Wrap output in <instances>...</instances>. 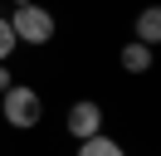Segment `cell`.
Segmentation results:
<instances>
[{"label": "cell", "mask_w": 161, "mask_h": 156, "mask_svg": "<svg viewBox=\"0 0 161 156\" xmlns=\"http://www.w3.org/2000/svg\"><path fill=\"white\" fill-rule=\"evenodd\" d=\"M0 117L10 122L15 132H34V127H39V117H44V98L34 93V88L15 83L10 93H0Z\"/></svg>", "instance_id": "obj_1"}, {"label": "cell", "mask_w": 161, "mask_h": 156, "mask_svg": "<svg viewBox=\"0 0 161 156\" xmlns=\"http://www.w3.org/2000/svg\"><path fill=\"white\" fill-rule=\"evenodd\" d=\"M10 29H15V44H34L39 49V44L54 39V15L44 5H20L10 15Z\"/></svg>", "instance_id": "obj_2"}, {"label": "cell", "mask_w": 161, "mask_h": 156, "mask_svg": "<svg viewBox=\"0 0 161 156\" xmlns=\"http://www.w3.org/2000/svg\"><path fill=\"white\" fill-rule=\"evenodd\" d=\"M64 127H69V136H73V142H88V136H98V132H103V103H93V98L69 103Z\"/></svg>", "instance_id": "obj_3"}, {"label": "cell", "mask_w": 161, "mask_h": 156, "mask_svg": "<svg viewBox=\"0 0 161 156\" xmlns=\"http://www.w3.org/2000/svg\"><path fill=\"white\" fill-rule=\"evenodd\" d=\"M117 64H122V73H147V68H151V49L137 44V39H127L122 54H117Z\"/></svg>", "instance_id": "obj_4"}, {"label": "cell", "mask_w": 161, "mask_h": 156, "mask_svg": "<svg viewBox=\"0 0 161 156\" xmlns=\"http://www.w3.org/2000/svg\"><path fill=\"white\" fill-rule=\"evenodd\" d=\"M156 39H161V10H156V5H147V10L137 15V44L156 49Z\"/></svg>", "instance_id": "obj_5"}, {"label": "cell", "mask_w": 161, "mask_h": 156, "mask_svg": "<svg viewBox=\"0 0 161 156\" xmlns=\"http://www.w3.org/2000/svg\"><path fill=\"white\" fill-rule=\"evenodd\" d=\"M78 156H127V146L112 142L108 132H98V136H88V142H78Z\"/></svg>", "instance_id": "obj_6"}, {"label": "cell", "mask_w": 161, "mask_h": 156, "mask_svg": "<svg viewBox=\"0 0 161 156\" xmlns=\"http://www.w3.org/2000/svg\"><path fill=\"white\" fill-rule=\"evenodd\" d=\"M10 54H15V29H10V20L0 15V64H5Z\"/></svg>", "instance_id": "obj_7"}, {"label": "cell", "mask_w": 161, "mask_h": 156, "mask_svg": "<svg viewBox=\"0 0 161 156\" xmlns=\"http://www.w3.org/2000/svg\"><path fill=\"white\" fill-rule=\"evenodd\" d=\"M10 88H15V73H10L5 64H0V93H10Z\"/></svg>", "instance_id": "obj_8"}, {"label": "cell", "mask_w": 161, "mask_h": 156, "mask_svg": "<svg viewBox=\"0 0 161 156\" xmlns=\"http://www.w3.org/2000/svg\"><path fill=\"white\" fill-rule=\"evenodd\" d=\"M20 5H34V0H15V10H20Z\"/></svg>", "instance_id": "obj_9"}]
</instances>
